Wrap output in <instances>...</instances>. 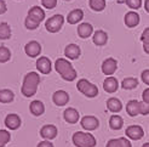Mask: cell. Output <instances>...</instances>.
Masks as SVG:
<instances>
[{"label":"cell","instance_id":"obj_43","mask_svg":"<svg viewBox=\"0 0 149 147\" xmlns=\"http://www.w3.org/2000/svg\"><path fill=\"white\" fill-rule=\"evenodd\" d=\"M143 50H144V52L149 55V43L147 44H143Z\"/></svg>","mask_w":149,"mask_h":147},{"label":"cell","instance_id":"obj_6","mask_svg":"<svg viewBox=\"0 0 149 147\" xmlns=\"http://www.w3.org/2000/svg\"><path fill=\"white\" fill-rule=\"evenodd\" d=\"M80 125L86 131H93L100 127V120L95 116H85L81 118Z\"/></svg>","mask_w":149,"mask_h":147},{"label":"cell","instance_id":"obj_39","mask_svg":"<svg viewBox=\"0 0 149 147\" xmlns=\"http://www.w3.org/2000/svg\"><path fill=\"white\" fill-rule=\"evenodd\" d=\"M106 147H121V145H120L119 139H110V140L107 142Z\"/></svg>","mask_w":149,"mask_h":147},{"label":"cell","instance_id":"obj_13","mask_svg":"<svg viewBox=\"0 0 149 147\" xmlns=\"http://www.w3.org/2000/svg\"><path fill=\"white\" fill-rule=\"evenodd\" d=\"M28 17L40 24L41 22L45 20V11H44L40 6H33V7H31V10L28 11Z\"/></svg>","mask_w":149,"mask_h":147},{"label":"cell","instance_id":"obj_16","mask_svg":"<svg viewBox=\"0 0 149 147\" xmlns=\"http://www.w3.org/2000/svg\"><path fill=\"white\" fill-rule=\"evenodd\" d=\"M103 89H104V91H107L109 94L115 92L119 89V82H118V79L115 77H113V76L107 77L106 79H104V82H103Z\"/></svg>","mask_w":149,"mask_h":147},{"label":"cell","instance_id":"obj_5","mask_svg":"<svg viewBox=\"0 0 149 147\" xmlns=\"http://www.w3.org/2000/svg\"><path fill=\"white\" fill-rule=\"evenodd\" d=\"M63 23H64V17L62 15H54L45 22V28L50 33H57L61 31Z\"/></svg>","mask_w":149,"mask_h":147},{"label":"cell","instance_id":"obj_26","mask_svg":"<svg viewBox=\"0 0 149 147\" xmlns=\"http://www.w3.org/2000/svg\"><path fill=\"white\" fill-rule=\"evenodd\" d=\"M137 86H138V80L137 78H133V77H127L121 82V88L124 90H133Z\"/></svg>","mask_w":149,"mask_h":147},{"label":"cell","instance_id":"obj_10","mask_svg":"<svg viewBox=\"0 0 149 147\" xmlns=\"http://www.w3.org/2000/svg\"><path fill=\"white\" fill-rule=\"evenodd\" d=\"M124 22H125V26L127 28H135L141 22V16L136 12V11H129L126 12L125 17H124Z\"/></svg>","mask_w":149,"mask_h":147},{"label":"cell","instance_id":"obj_22","mask_svg":"<svg viewBox=\"0 0 149 147\" xmlns=\"http://www.w3.org/2000/svg\"><path fill=\"white\" fill-rule=\"evenodd\" d=\"M123 102L116 97H110L107 100V108L111 113H119L123 109Z\"/></svg>","mask_w":149,"mask_h":147},{"label":"cell","instance_id":"obj_12","mask_svg":"<svg viewBox=\"0 0 149 147\" xmlns=\"http://www.w3.org/2000/svg\"><path fill=\"white\" fill-rule=\"evenodd\" d=\"M5 127L10 130H17L21 127V118L16 113H10L5 117Z\"/></svg>","mask_w":149,"mask_h":147},{"label":"cell","instance_id":"obj_21","mask_svg":"<svg viewBox=\"0 0 149 147\" xmlns=\"http://www.w3.org/2000/svg\"><path fill=\"white\" fill-rule=\"evenodd\" d=\"M84 18V11L81 9H75V10H72L68 16H67V22L69 24H77L79 22Z\"/></svg>","mask_w":149,"mask_h":147},{"label":"cell","instance_id":"obj_28","mask_svg":"<svg viewBox=\"0 0 149 147\" xmlns=\"http://www.w3.org/2000/svg\"><path fill=\"white\" fill-rule=\"evenodd\" d=\"M15 99V94L9 89L0 90V102L1 104H10Z\"/></svg>","mask_w":149,"mask_h":147},{"label":"cell","instance_id":"obj_20","mask_svg":"<svg viewBox=\"0 0 149 147\" xmlns=\"http://www.w3.org/2000/svg\"><path fill=\"white\" fill-rule=\"evenodd\" d=\"M92 41L95 45L97 46H103L106 45L107 41H108V34L107 32L102 31V29H98V31H96L92 35Z\"/></svg>","mask_w":149,"mask_h":147},{"label":"cell","instance_id":"obj_14","mask_svg":"<svg viewBox=\"0 0 149 147\" xmlns=\"http://www.w3.org/2000/svg\"><path fill=\"white\" fill-rule=\"evenodd\" d=\"M36 68L40 73L42 74H50V72L52 69V63L50 61V58L45 57V56H41L38 58L36 61Z\"/></svg>","mask_w":149,"mask_h":147},{"label":"cell","instance_id":"obj_18","mask_svg":"<svg viewBox=\"0 0 149 147\" xmlns=\"http://www.w3.org/2000/svg\"><path fill=\"white\" fill-rule=\"evenodd\" d=\"M63 118L67 123H69V124H75L79 122L80 119V114L79 112L77 111L75 108H73V107H69V108H67L64 113H63Z\"/></svg>","mask_w":149,"mask_h":147},{"label":"cell","instance_id":"obj_2","mask_svg":"<svg viewBox=\"0 0 149 147\" xmlns=\"http://www.w3.org/2000/svg\"><path fill=\"white\" fill-rule=\"evenodd\" d=\"M55 69L58 74L61 76V78L67 80V82H73V80H75L78 77L75 68H74L73 64L68 60H65V58H58V60H56Z\"/></svg>","mask_w":149,"mask_h":147},{"label":"cell","instance_id":"obj_46","mask_svg":"<svg viewBox=\"0 0 149 147\" xmlns=\"http://www.w3.org/2000/svg\"><path fill=\"white\" fill-rule=\"evenodd\" d=\"M65 1H70V0H65Z\"/></svg>","mask_w":149,"mask_h":147},{"label":"cell","instance_id":"obj_15","mask_svg":"<svg viewBox=\"0 0 149 147\" xmlns=\"http://www.w3.org/2000/svg\"><path fill=\"white\" fill-rule=\"evenodd\" d=\"M52 101H54V104L57 106H64V105L68 104L69 95L64 90H57L54 92V95H52Z\"/></svg>","mask_w":149,"mask_h":147},{"label":"cell","instance_id":"obj_7","mask_svg":"<svg viewBox=\"0 0 149 147\" xmlns=\"http://www.w3.org/2000/svg\"><path fill=\"white\" fill-rule=\"evenodd\" d=\"M125 134H126V137H129L130 140L138 141L144 136V130L141 125H137L136 124V125H130L126 128Z\"/></svg>","mask_w":149,"mask_h":147},{"label":"cell","instance_id":"obj_30","mask_svg":"<svg viewBox=\"0 0 149 147\" xmlns=\"http://www.w3.org/2000/svg\"><path fill=\"white\" fill-rule=\"evenodd\" d=\"M11 58V51L6 46H0V63H6Z\"/></svg>","mask_w":149,"mask_h":147},{"label":"cell","instance_id":"obj_11","mask_svg":"<svg viewBox=\"0 0 149 147\" xmlns=\"http://www.w3.org/2000/svg\"><path fill=\"white\" fill-rule=\"evenodd\" d=\"M57 133H58V130L54 124H46V125H44L40 129V136L49 141L52 140V139H55L57 136Z\"/></svg>","mask_w":149,"mask_h":147},{"label":"cell","instance_id":"obj_42","mask_svg":"<svg viewBox=\"0 0 149 147\" xmlns=\"http://www.w3.org/2000/svg\"><path fill=\"white\" fill-rule=\"evenodd\" d=\"M142 101L148 102V104H149V88L142 92Z\"/></svg>","mask_w":149,"mask_h":147},{"label":"cell","instance_id":"obj_27","mask_svg":"<svg viewBox=\"0 0 149 147\" xmlns=\"http://www.w3.org/2000/svg\"><path fill=\"white\" fill-rule=\"evenodd\" d=\"M11 38V27L6 22L0 23V40H7Z\"/></svg>","mask_w":149,"mask_h":147},{"label":"cell","instance_id":"obj_9","mask_svg":"<svg viewBox=\"0 0 149 147\" xmlns=\"http://www.w3.org/2000/svg\"><path fill=\"white\" fill-rule=\"evenodd\" d=\"M24 52L27 56L29 57H38L41 52V45L38 43V41H35V40H32V41H29L26 44V46H24Z\"/></svg>","mask_w":149,"mask_h":147},{"label":"cell","instance_id":"obj_1","mask_svg":"<svg viewBox=\"0 0 149 147\" xmlns=\"http://www.w3.org/2000/svg\"><path fill=\"white\" fill-rule=\"evenodd\" d=\"M40 83V76L36 72H29L24 76L23 84L21 88V92L26 97H32L38 91V86Z\"/></svg>","mask_w":149,"mask_h":147},{"label":"cell","instance_id":"obj_3","mask_svg":"<svg viewBox=\"0 0 149 147\" xmlns=\"http://www.w3.org/2000/svg\"><path fill=\"white\" fill-rule=\"evenodd\" d=\"M72 141L75 147H95L97 144L96 137L91 133H83V131L74 133Z\"/></svg>","mask_w":149,"mask_h":147},{"label":"cell","instance_id":"obj_38","mask_svg":"<svg viewBox=\"0 0 149 147\" xmlns=\"http://www.w3.org/2000/svg\"><path fill=\"white\" fill-rule=\"evenodd\" d=\"M141 79L144 84H147L149 86V69H144L142 73H141Z\"/></svg>","mask_w":149,"mask_h":147},{"label":"cell","instance_id":"obj_31","mask_svg":"<svg viewBox=\"0 0 149 147\" xmlns=\"http://www.w3.org/2000/svg\"><path fill=\"white\" fill-rule=\"evenodd\" d=\"M11 139V134L7 130L1 129L0 130V147H5V145L10 141Z\"/></svg>","mask_w":149,"mask_h":147},{"label":"cell","instance_id":"obj_40","mask_svg":"<svg viewBox=\"0 0 149 147\" xmlns=\"http://www.w3.org/2000/svg\"><path fill=\"white\" fill-rule=\"evenodd\" d=\"M7 11V6L4 0H0V15H4Z\"/></svg>","mask_w":149,"mask_h":147},{"label":"cell","instance_id":"obj_23","mask_svg":"<svg viewBox=\"0 0 149 147\" xmlns=\"http://www.w3.org/2000/svg\"><path fill=\"white\" fill-rule=\"evenodd\" d=\"M29 109H31V113L35 117H40L41 114H44L45 112V106L41 101L39 100H34L33 102H31V105H29Z\"/></svg>","mask_w":149,"mask_h":147},{"label":"cell","instance_id":"obj_29","mask_svg":"<svg viewBox=\"0 0 149 147\" xmlns=\"http://www.w3.org/2000/svg\"><path fill=\"white\" fill-rule=\"evenodd\" d=\"M88 5H90L91 10L101 12L106 9V0H88Z\"/></svg>","mask_w":149,"mask_h":147},{"label":"cell","instance_id":"obj_24","mask_svg":"<svg viewBox=\"0 0 149 147\" xmlns=\"http://www.w3.org/2000/svg\"><path fill=\"white\" fill-rule=\"evenodd\" d=\"M126 113L130 117H137L139 113V101L137 100H130L126 104Z\"/></svg>","mask_w":149,"mask_h":147},{"label":"cell","instance_id":"obj_25","mask_svg":"<svg viewBox=\"0 0 149 147\" xmlns=\"http://www.w3.org/2000/svg\"><path fill=\"white\" fill-rule=\"evenodd\" d=\"M124 127V119L119 114H113L109 118V128L111 130H120Z\"/></svg>","mask_w":149,"mask_h":147},{"label":"cell","instance_id":"obj_17","mask_svg":"<svg viewBox=\"0 0 149 147\" xmlns=\"http://www.w3.org/2000/svg\"><path fill=\"white\" fill-rule=\"evenodd\" d=\"M78 35L81 39H87L90 36L93 35V27L91 23H87V22H84L78 26Z\"/></svg>","mask_w":149,"mask_h":147},{"label":"cell","instance_id":"obj_36","mask_svg":"<svg viewBox=\"0 0 149 147\" xmlns=\"http://www.w3.org/2000/svg\"><path fill=\"white\" fill-rule=\"evenodd\" d=\"M119 141H120L121 147H132V144H131V141H130V139L126 137V136L119 137Z\"/></svg>","mask_w":149,"mask_h":147},{"label":"cell","instance_id":"obj_8","mask_svg":"<svg viewBox=\"0 0 149 147\" xmlns=\"http://www.w3.org/2000/svg\"><path fill=\"white\" fill-rule=\"evenodd\" d=\"M101 69L103 72V74H106L107 77L113 76L114 73L116 72V69H118V62H116V60H115V58H113V57L106 58V60L103 61V63H102Z\"/></svg>","mask_w":149,"mask_h":147},{"label":"cell","instance_id":"obj_41","mask_svg":"<svg viewBox=\"0 0 149 147\" xmlns=\"http://www.w3.org/2000/svg\"><path fill=\"white\" fill-rule=\"evenodd\" d=\"M36 147H54V145H52V142H50L49 140H44V141L39 142Z\"/></svg>","mask_w":149,"mask_h":147},{"label":"cell","instance_id":"obj_44","mask_svg":"<svg viewBox=\"0 0 149 147\" xmlns=\"http://www.w3.org/2000/svg\"><path fill=\"white\" fill-rule=\"evenodd\" d=\"M144 10L149 13V0H146L144 1Z\"/></svg>","mask_w":149,"mask_h":147},{"label":"cell","instance_id":"obj_33","mask_svg":"<svg viewBox=\"0 0 149 147\" xmlns=\"http://www.w3.org/2000/svg\"><path fill=\"white\" fill-rule=\"evenodd\" d=\"M24 26H26L27 29H29V31H34V29H36V28L39 27V23H36L35 21L31 20V18L27 16V18L24 20Z\"/></svg>","mask_w":149,"mask_h":147},{"label":"cell","instance_id":"obj_37","mask_svg":"<svg viewBox=\"0 0 149 147\" xmlns=\"http://www.w3.org/2000/svg\"><path fill=\"white\" fill-rule=\"evenodd\" d=\"M141 41H142L143 44L149 43V27H147L142 32V35H141Z\"/></svg>","mask_w":149,"mask_h":147},{"label":"cell","instance_id":"obj_35","mask_svg":"<svg viewBox=\"0 0 149 147\" xmlns=\"http://www.w3.org/2000/svg\"><path fill=\"white\" fill-rule=\"evenodd\" d=\"M41 5L45 7V9H55L57 5V0H41Z\"/></svg>","mask_w":149,"mask_h":147},{"label":"cell","instance_id":"obj_45","mask_svg":"<svg viewBox=\"0 0 149 147\" xmlns=\"http://www.w3.org/2000/svg\"><path fill=\"white\" fill-rule=\"evenodd\" d=\"M142 147H149V142H146V144H143V145H142Z\"/></svg>","mask_w":149,"mask_h":147},{"label":"cell","instance_id":"obj_19","mask_svg":"<svg viewBox=\"0 0 149 147\" xmlns=\"http://www.w3.org/2000/svg\"><path fill=\"white\" fill-rule=\"evenodd\" d=\"M80 48L77 45V44H69V45H67L65 49H64V55L67 58H69V60H78L80 57Z\"/></svg>","mask_w":149,"mask_h":147},{"label":"cell","instance_id":"obj_34","mask_svg":"<svg viewBox=\"0 0 149 147\" xmlns=\"http://www.w3.org/2000/svg\"><path fill=\"white\" fill-rule=\"evenodd\" d=\"M139 113L142 116H148L149 114V104L144 101L139 102Z\"/></svg>","mask_w":149,"mask_h":147},{"label":"cell","instance_id":"obj_4","mask_svg":"<svg viewBox=\"0 0 149 147\" xmlns=\"http://www.w3.org/2000/svg\"><path fill=\"white\" fill-rule=\"evenodd\" d=\"M77 89L83 95H85L86 97H90V99H93L98 95V88L95 84H92L91 82H88L87 79H84V78L78 80Z\"/></svg>","mask_w":149,"mask_h":147},{"label":"cell","instance_id":"obj_32","mask_svg":"<svg viewBox=\"0 0 149 147\" xmlns=\"http://www.w3.org/2000/svg\"><path fill=\"white\" fill-rule=\"evenodd\" d=\"M125 3L133 11H136L142 7V0H125Z\"/></svg>","mask_w":149,"mask_h":147}]
</instances>
